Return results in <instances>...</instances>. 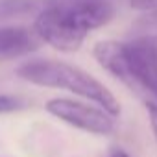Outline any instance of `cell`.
I'll list each match as a JSON object with an SVG mask.
<instances>
[{
  "mask_svg": "<svg viewBox=\"0 0 157 157\" xmlns=\"http://www.w3.org/2000/svg\"><path fill=\"white\" fill-rule=\"evenodd\" d=\"M17 76L39 87L70 91L104 107L113 117L120 115V104L115 94L102 82H98L96 78H93L89 72L76 65H68L65 61L56 59H32L17 68Z\"/></svg>",
  "mask_w": 157,
  "mask_h": 157,
  "instance_id": "cell-1",
  "label": "cell"
},
{
  "mask_svg": "<svg viewBox=\"0 0 157 157\" xmlns=\"http://www.w3.org/2000/svg\"><path fill=\"white\" fill-rule=\"evenodd\" d=\"M33 30L39 39L59 52H76L93 30L89 21L72 10L43 4L35 13Z\"/></svg>",
  "mask_w": 157,
  "mask_h": 157,
  "instance_id": "cell-2",
  "label": "cell"
},
{
  "mask_svg": "<svg viewBox=\"0 0 157 157\" xmlns=\"http://www.w3.org/2000/svg\"><path fill=\"white\" fill-rule=\"evenodd\" d=\"M46 111L65 124L94 135H111L115 131V117L104 107H94L70 98H52L46 102Z\"/></svg>",
  "mask_w": 157,
  "mask_h": 157,
  "instance_id": "cell-3",
  "label": "cell"
},
{
  "mask_svg": "<svg viewBox=\"0 0 157 157\" xmlns=\"http://www.w3.org/2000/svg\"><path fill=\"white\" fill-rule=\"evenodd\" d=\"M93 56L109 74H113L117 80H120L131 93L146 98V94L140 87V82L137 78L133 61H131L128 43H118V41H111V39L98 41L93 48Z\"/></svg>",
  "mask_w": 157,
  "mask_h": 157,
  "instance_id": "cell-4",
  "label": "cell"
},
{
  "mask_svg": "<svg viewBox=\"0 0 157 157\" xmlns=\"http://www.w3.org/2000/svg\"><path fill=\"white\" fill-rule=\"evenodd\" d=\"M43 41L35 30L24 26H2L0 28V63L28 56L37 50Z\"/></svg>",
  "mask_w": 157,
  "mask_h": 157,
  "instance_id": "cell-5",
  "label": "cell"
},
{
  "mask_svg": "<svg viewBox=\"0 0 157 157\" xmlns=\"http://www.w3.org/2000/svg\"><path fill=\"white\" fill-rule=\"evenodd\" d=\"M44 4L61 6V8L80 13L82 17L89 21L93 30L107 24L115 13L111 0H44Z\"/></svg>",
  "mask_w": 157,
  "mask_h": 157,
  "instance_id": "cell-6",
  "label": "cell"
},
{
  "mask_svg": "<svg viewBox=\"0 0 157 157\" xmlns=\"http://www.w3.org/2000/svg\"><path fill=\"white\" fill-rule=\"evenodd\" d=\"M35 10H41L35 0H0V19L28 15Z\"/></svg>",
  "mask_w": 157,
  "mask_h": 157,
  "instance_id": "cell-7",
  "label": "cell"
},
{
  "mask_svg": "<svg viewBox=\"0 0 157 157\" xmlns=\"http://www.w3.org/2000/svg\"><path fill=\"white\" fill-rule=\"evenodd\" d=\"M26 107V102L19 96H11V94H0V115L4 113H15Z\"/></svg>",
  "mask_w": 157,
  "mask_h": 157,
  "instance_id": "cell-8",
  "label": "cell"
},
{
  "mask_svg": "<svg viewBox=\"0 0 157 157\" xmlns=\"http://www.w3.org/2000/svg\"><path fill=\"white\" fill-rule=\"evenodd\" d=\"M146 113H148V120H150V128L157 144V102L153 100H146Z\"/></svg>",
  "mask_w": 157,
  "mask_h": 157,
  "instance_id": "cell-9",
  "label": "cell"
},
{
  "mask_svg": "<svg viewBox=\"0 0 157 157\" xmlns=\"http://www.w3.org/2000/svg\"><path fill=\"white\" fill-rule=\"evenodd\" d=\"M129 4L133 10L139 11H148V13L157 11V0H129Z\"/></svg>",
  "mask_w": 157,
  "mask_h": 157,
  "instance_id": "cell-10",
  "label": "cell"
},
{
  "mask_svg": "<svg viewBox=\"0 0 157 157\" xmlns=\"http://www.w3.org/2000/svg\"><path fill=\"white\" fill-rule=\"evenodd\" d=\"M109 157H131V155L126 150H122V148H115V150H111Z\"/></svg>",
  "mask_w": 157,
  "mask_h": 157,
  "instance_id": "cell-11",
  "label": "cell"
},
{
  "mask_svg": "<svg viewBox=\"0 0 157 157\" xmlns=\"http://www.w3.org/2000/svg\"><path fill=\"white\" fill-rule=\"evenodd\" d=\"M150 39H151V43H153V46H155V48H157V35H151V37H150Z\"/></svg>",
  "mask_w": 157,
  "mask_h": 157,
  "instance_id": "cell-12",
  "label": "cell"
},
{
  "mask_svg": "<svg viewBox=\"0 0 157 157\" xmlns=\"http://www.w3.org/2000/svg\"><path fill=\"white\" fill-rule=\"evenodd\" d=\"M150 19H151V21H153V22H157V11H153V13H151V15H150Z\"/></svg>",
  "mask_w": 157,
  "mask_h": 157,
  "instance_id": "cell-13",
  "label": "cell"
}]
</instances>
